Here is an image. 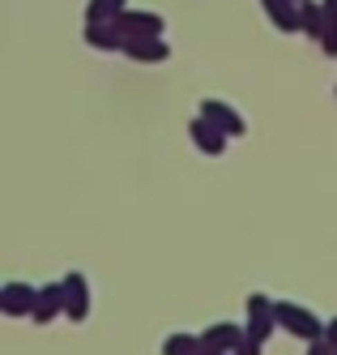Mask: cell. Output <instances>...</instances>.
Returning a JSON list of instances; mask_svg holds the SVG:
<instances>
[{
    "label": "cell",
    "mask_w": 337,
    "mask_h": 355,
    "mask_svg": "<svg viewBox=\"0 0 337 355\" xmlns=\"http://www.w3.org/2000/svg\"><path fill=\"white\" fill-rule=\"evenodd\" d=\"M273 321H277V325H286L291 334H299V338H320V334H325L320 321H316L312 313L299 309V304H286V300L273 304Z\"/></svg>",
    "instance_id": "cell-1"
},
{
    "label": "cell",
    "mask_w": 337,
    "mask_h": 355,
    "mask_svg": "<svg viewBox=\"0 0 337 355\" xmlns=\"http://www.w3.org/2000/svg\"><path fill=\"white\" fill-rule=\"evenodd\" d=\"M201 116L214 124V129H222L226 137H244L248 133V124H244V116L235 112V107H226V103H218V98H210V103H201Z\"/></svg>",
    "instance_id": "cell-2"
},
{
    "label": "cell",
    "mask_w": 337,
    "mask_h": 355,
    "mask_svg": "<svg viewBox=\"0 0 337 355\" xmlns=\"http://www.w3.org/2000/svg\"><path fill=\"white\" fill-rule=\"evenodd\" d=\"M273 304L265 300V295H252L248 300V334L244 338H256V343H265L269 334H273Z\"/></svg>",
    "instance_id": "cell-3"
},
{
    "label": "cell",
    "mask_w": 337,
    "mask_h": 355,
    "mask_svg": "<svg viewBox=\"0 0 337 355\" xmlns=\"http://www.w3.org/2000/svg\"><path fill=\"white\" fill-rule=\"evenodd\" d=\"M116 31L120 39H149V35H163V17L158 13H120Z\"/></svg>",
    "instance_id": "cell-4"
},
{
    "label": "cell",
    "mask_w": 337,
    "mask_h": 355,
    "mask_svg": "<svg viewBox=\"0 0 337 355\" xmlns=\"http://www.w3.org/2000/svg\"><path fill=\"white\" fill-rule=\"evenodd\" d=\"M60 287H64V313L73 321H82L90 313V283H86V274H69Z\"/></svg>",
    "instance_id": "cell-5"
},
{
    "label": "cell",
    "mask_w": 337,
    "mask_h": 355,
    "mask_svg": "<svg viewBox=\"0 0 337 355\" xmlns=\"http://www.w3.org/2000/svg\"><path fill=\"white\" fill-rule=\"evenodd\" d=\"M0 309L13 313V317H26L35 309V287H26V283H9V287H0Z\"/></svg>",
    "instance_id": "cell-6"
},
{
    "label": "cell",
    "mask_w": 337,
    "mask_h": 355,
    "mask_svg": "<svg viewBox=\"0 0 337 355\" xmlns=\"http://www.w3.org/2000/svg\"><path fill=\"white\" fill-rule=\"evenodd\" d=\"M239 343H244V334H239L230 321H218V325H210V329L201 334V347H205V351H235Z\"/></svg>",
    "instance_id": "cell-7"
},
{
    "label": "cell",
    "mask_w": 337,
    "mask_h": 355,
    "mask_svg": "<svg viewBox=\"0 0 337 355\" xmlns=\"http://www.w3.org/2000/svg\"><path fill=\"white\" fill-rule=\"evenodd\" d=\"M60 309H64V287H60V283H51V287L35 291V309H30L35 321H51Z\"/></svg>",
    "instance_id": "cell-8"
},
{
    "label": "cell",
    "mask_w": 337,
    "mask_h": 355,
    "mask_svg": "<svg viewBox=\"0 0 337 355\" xmlns=\"http://www.w3.org/2000/svg\"><path fill=\"white\" fill-rule=\"evenodd\" d=\"M192 141L205 150V155H222V150H226V133H222V129H214V124L205 120V116H197V120H192Z\"/></svg>",
    "instance_id": "cell-9"
},
{
    "label": "cell",
    "mask_w": 337,
    "mask_h": 355,
    "mask_svg": "<svg viewBox=\"0 0 337 355\" xmlns=\"http://www.w3.org/2000/svg\"><path fill=\"white\" fill-rule=\"evenodd\" d=\"M261 5L269 9L277 31H299V5H295V0H261Z\"/></svg>",
    "instance_id": "cell-10"
},
{
    "label": "cell",
    "mask_w": 337,
    "mask_h": 355,
    "mask_svg": "<svg viewBox=\"0 0 337 355\" xmlns=\"http://www.w3.org/2000/svg\"><path fill=\"white\" fill-rule=\"evenodd\" d=\"M124 52H133L137 60H163V56H167V43H163V35H149V39H124Z\"/></svg>",
    "instance_id": "cell-11"
},
{
    "label": "cell",
    "mask_w": 337,
    "mask_h": 355,
    "mask_svg": "<svg viewBox=\"0 0 337 355\" xmlns=\"http://www.w3.org/2000/svg\"><path fill=\"white\" fill-rule=\"evenodd\" d=\"M86 43H94V47H124V39H120V31H116V21H90L86 26Z\"/></svg>",
    "instance_id": "cell-12"
},
{
    "label": "cell",
    "mask_w": 337,
    "mask_h": 355,
    "mask_svg": "<svg viewBox=\"0 0 337 355\" xmlns=\"http://www.w3.org/2000/svg\"><path fill=\"white\" fill-rule=\"evenodd\" d=\"M163 355H201V334H171L163 343Z\"/></svg>",
    "instance_id": "cell-13"
},
{
    "label": "cell",
    "mask_w": 337,
    "mask_h": 355,
    "mask_svg": "<svg viewBox=\"0 0 337 355\" xmlns=\"http://www.w3.org/2000/svg\"><path fill=\"white\" fill-rule=\"evenodd\" d=\"M124 9V0H90V21H111Z\"/></svg>",
    "instance_id": "cell-14"
},
{
    "label": "cell",
    "mask_w": 337,
    "mask_h": 355,
    "mask_svg": "<svg viewBox=\"0 0 337 355\" xmlns=\"http://www.w3.org/2000/svg\"><path fill=\"white\" fill-rule=\"evenodd\" d=\"M329 343H333V347H337V321H333V325H329Z\"/></svg>",
    "instance_id": "cell-15"
},
{
    "label": "cell",
    "mask_w": 337,
    "mask_h": 355,
    "mask_svg": "<svg viewBox=\"0 0 337 355\" xmlns=\"http://www.w3.org/2000/svg\"><path fill=\"white\" fill-rule=\"evenodd\" d=\"M201 355H235V351H205V347H201Z\"/></svg>",
    "instance_id": "cell-16"
},
{
    "label": "cell",
    "mask_w": 337,
    "mask_h": 355,
    "mask_svg": "<svg viewBox=\"0 0 337 355\" xmlns=\"http://www.w3.org/2000/svg\"><path fill=\"white\" fill-rule=\"evenodd\" d=\"M312 355H329V347H316V351H312Z\"/></svg>",
    "instance_id": "cell-17"
},
{
    "label": "cell",
    "mask_w": 337,
    "mask_h": 355,
    "mask_svg": "<svg viewBox=\"0 0 337 355\" xmlns=\"http://www.w3.org/2000/svg\"><path fill=\"white\" fill-rule=\"evenodd\" d=\"M295 5H299V0H295Z\"/></svg>",
    "instance_id": "cell-18"
}]
</instances>
